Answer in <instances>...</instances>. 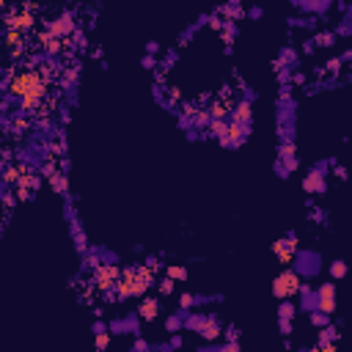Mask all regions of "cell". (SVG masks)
Returning a JSON list of instances; mask_svg holds the SVG:
<instances>
[{"label": "cell", "instance_id": "22", "mask_svg": "<svg viewBox=\"0 0 352 352\" xmlns=\"http://www.w3.org/2000/svg\"><path fill=\"white\" fill-rule=\"evenodd\" d=\"M327 69H330V72H339V69H341V58H333V61H327Z\"/></svg>", "mask_w": 352, "mask_h": 352}, {"label": "cell", "instance_id": "5", "mask_svg": "<svg viewBox=\"0 0 352 352\" xmlns=\"http://www.w3.org/2000/svg\"><path fill=\"white\" fill-rule=\"evenodd\" d=\"M325 168H327V163H319V165L311 168V173L303 179V190H305V193H325V187H327Z\"/></svg>", "mask_w": 352, "mask_h": 352}, {"label": "cell", "instance_id": "24", "mask_svg": "<svg viewBox=\"0 0 352 352\" xmlns=\"http://www.w3.org/2000/svg\"><path fill=\"white\" fill-rule=\"evenodd\" d=\"M248 17H251V19H259V17H261V9H259V6H253V9L248 11Z\"/></svg>", "mask_w": 352, "mask_h": 352}, {"label": "cell", "instance_id": "11", "mask_svg": "<svg viewBox=\"0 0 352 352\" xmlns=\"http://www.w3.org/2000/svg\"><path fill=\"white\" fill-rule=\"evenodd\" d=\"M300 300H303V305H300V311H314L317 308V292H311L308 289V283H303L300 286Z\"/></svg>", "mask_w": 352, "mask_h": 352}, {"label": "cell", "instance_id": "8", "mask_svg": "<svg viewBox=\"0 0 352 352\" xmlns=\"http://www.w3.org/2000/svg\"><path fill=\"white\" fill-rule=\"evenodd\" d=\"M119 275H121V270L113 267V264H99L97 267V283L102 289H113L119 283Z\"/></svg>", "mask_w": 352, "mask_h": 352}, {"label": "cell", "instance_id": "20", "mask_svg": "<svg viewBox=\"0 0 352 352\" xmlns=\"http://www.w3.org/2000/svg\"><path fill=\"white\" fill-rule=\"evenodd\" d=\"M179 327H182V319H179V317H168V322H165V330H168V333H176Z\"/></svg>", "mask_w": 352, "mask_h": 352}, {"label": "cell", "instance_id": "10", "mask_svg": "<svg viewBox=\"0 0 352 352\" xmlns=\"http://www.w3.org/2000/svg\"><path fill=\"white\" fill-rule=\"evenodd\" d=\"M157 314H160V303H157V300H151V297H146L143 303H141V308H138V317L146 319V322H151Z\"/></svg>", "mask_w": 352, "mask_h": 352}, {"label": "cell", "instance_id": "3", "mask_svg": "<svg viewBox=\"0 0 352 352\" xmlns=\"http://www.w3.org/2000/svg\"><path fill=\"white\" fill-rule=\"evenodd\" d=\"M319 253H314V251H297L295 253V270L300 275H305V278H314L322 270V264H319Z\"/></svg>", "mask_w": 352, "mask_h": 352}, {"label": "cell", "instance_id": "1", "mask_svg": "<svg viewBox=\"0 0 352 352\" xmlns=\"http://www.w3.org/2000/svg\"><path fill=\"white\" fill-rule=\"evenodd\" d=\"M11 91L19 97L22 107H25V110H33V107L41 102V97H44V80L36 75V72H22V75L14 77Z\"/></svg>", "mask_w": 352, "mask_h": 352}, {"label": "cell", "instance_id": "4", "mask_svg": "<svg viewBox=\"0 0 352 352\" xmlns=\"http://www.w3.org/2000/svg\"><path fill=\"white\" fill-rule=\"evenodd\" d=\"M187 327L195 330V333H201L204 339H217L220 336V322L215 317H190Z\"/></svg>", "mask_w": 352, "mask_h": 352}, {"label": "cell", "instance_id": "18", "mask_svg": "<svg viewBox=\"0 0 352 352\" xmlns=\"http://www.w3.org/2000/svg\"><path fill=\"white\" fill-rule=\"evenodd\" d=\"M333 41H336V36H333V33H319L317 39H314V44H319V47H330Z\"/></svg>", "mask_w": 352, "mask_h": 352}, {"label": "cell", "instance_id": "14", "mask_svg": "<svg viewBox=\"0 0 352 352\" xmlns=\"http://www.w3.org/2000/svg\"><path fill=\"white\" fill-rule=\"evenodd\" d=\"M234 121L237 124H251V102H242V105L237 107V113H234Z\"/></svg>", "mask_w": 352, "mask_h": 352}, {"label": "cell", "instance_id": "19", "mask_svg": "<svg viewBox=\"0 0 352 352\" xmlns=\"http://www.w3.org/2000/svg\"><path fill=\"white\" fill-rule=\"evenodd\" d=\"M173 286H176V283H173V278L168 275L165 281H160V286H157V289H160V295H171V292H173Z\"/></svg>", "mask_w": 352, "mask_h": 352}, {"label": "cell", "instance_id": "13", "mask_svg": "<svg viewBox=\"0 0 352 352\" xmlns=\"http://www.w3.org/2000/svg\"><path fill=\"white\" fill-rule=\"evenodd\" d=\"M292 317H295V303H292V297H286V300H281V305H278V319L292 322Z\"/></svg>", "mask_w": 352, "mask_h": 352}, {"label": "cell", "instance_id": "2", "mask_svg": "<svg viewBox=\"0 0 352 352\" xmlns=\"http://www.w3.org/2000/svg\"><path fill=\"white\" fill-rule=\"evenodd\" d=\"M300 273L297 270H283L281 275L273 281V295L278 297V300H286V297H295V295H300Z\"/></svg>", "mask_w": 352, "mask_h": 352}, {"label": "cell", "instance_id": "9", "mask_svg": "<svg viewBox=\"0 0 352 352\" xmlns=\"http://www.w3.org/2000/svg\"><path fill=\"white\" fill-rule=\"evenodd\" d=\"M72 28H75V22H72V17H61V19H55L53 25H50V36H55V39H63V36H69L72 33Z\"/></svg>", "mask_w": 352, "mask_h": 352}, {"label": "cell", "instance_id": "17", "mask_svg": "<svg viewBox=\"0 0 352 352\" xmlns=\"http://www.w3.org/2000/svg\"><path fill=\"white\" fill-rule=\"evenodd\" d=\"M168 275H171L173 281H185V278H187V270H185V267H176V264H171V267H168Z\"/></svg>", "mask_w": 352, "mask_h": 352}, {"label": "cell", "instance_id": "7", "mask_svg": "<svg viewBox=\"0 0 352 352\" xmlns=\"http://www.w3.org/2000/svg\"><path fill=\"white\" fill-rule=\"evenodd\" d=\"M317 308H322L327 314L336 311V286L333 283H322L317 289Z\"/></svg>", "mask_w": 352, "mask_h": 352}, {"label": "cell", "instance_id": "15", "mask_svg": "<svg viewBox=\"0 0 352 352\" xmlns=\"http://www.w3.org/2000/svg\"><path fill=\"white\" fill-rule=\"evenodd\" d=\"M31 25H33V17L28 11H22L11 19V28H19V31H25V28H31Z\"/></svg>", "mask_w": 352, "mask_h": 352}, {"label": "cell", "instance_id": "6", "mask_svg": "<svg viewBox=\"0 0 352 352\" xmlns=\"http://www.w3.org/2000/svg\"><path fill=\"white\" fill-rule=\"evenodd\" d=\"M273 253L278 256V261H281V264L295 261V253H297V237H295V234H289V237L278 239L275 245H273Z\"/></svg>", "mask_w": 352, "mask_h": 352}, {"label": "cell", "instance_id": "21", "mask_svg": "<svg viewBox=\"0 0 352 352\" xmlns=\"http://www.w3.org/2000/svg\"><path fill=\"white\" fill-rule=\"evenodd\" d=\"M107 341H110V336L102 330V333H97V347H107Z\"/></svg>", "mask_w": 352, "mask_h": 352}, {"label": "cell", "instance_id": "25", "mask_svg": "<svg viewBox=\"0 0 352 352\" xmlns=\"http://www.w3.org/2000/svg\"><path fill=\"white\" fill-rule=\"evenodd\" d=\"M336 176H339V179H347V168H336Z\"/></svg>", "mask_w": 352, "mask_h": 352}, {"label": "cell", "instance_id": "12", "mask_svg": "<svg viewBox=\"0 0 352 352\" xmlns=\"http://www.w3.org/2000/svg\"><path fill=\"white\" fill-rule=\"evenodd\" d=\"M308 322L317 327H325V325H330V314L322 311V308H314V311H308Z\"/></svg>", "mask_w": 352, "mask_h": 352}, {"label": "cell", "instance_id": "23", "mask_svg": "<svg viewBox=\"0 0 352 352\" xmlns=\"http://www.w3.org/2000/svg\"><path fill=\"white\" fill-rule=\"evenodd\" d=\"M146 267H149V270H154V273H157V270H160V261L154 259V256H149V259H146Z\"/></svg>", "mask_w": 352, "mask_h": 352}, {"label": "cell", "instance_id": "16", "mask_svg": "<svg viewBox=\"0 0 352 352\" xmlns=\"http://www.w3.org/2000/svg\"><path fill=\"white\" fill-rule=\"evenodd\" d=\"M347 275V264H344L341 259L330 261V278H344Z\"/></svg>", "mask_w": 352, "mask_h": 352}]
</instances>
